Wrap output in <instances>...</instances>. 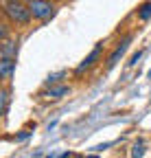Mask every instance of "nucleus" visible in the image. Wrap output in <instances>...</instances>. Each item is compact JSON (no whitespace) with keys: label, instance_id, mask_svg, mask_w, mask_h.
<instances>
[{"label":"nucleus","instance_id":"obj_1","mask_svg":"<svg viewBox=\"0 0 151 158\" xmlns=\"http://www.w3.org/2000/svg\"><path fill=\"white\" fill-rule=\"evenodd\" d=\"M2 11H5V15L11 20L13 24L24 27V24H29V22H31V11H29V5L20 2V0H7Z\"/></svg>","mask_w":151,"mask_h":158},{"label":"nucleus","instance_id":"obj_2","mask_svg":"<svg viewBox=\"0 0 151 158\" xmlns=\"http://www.w3.org/2000/svg\"><path fill=\"white\" fill-rule=\"evenodd\" d=\"M29 11H31V18L44 22V20H50L57 9L50 0H29Z\"/></svg>","mask_w":151,"mask_h":158},{"label":"nucleus","instance_id":"obj_3","mask_svg":"<svg viewBox=\"0 0 151 158\" xmlns=\"http://www.w3.org/2000/svg\"><path fill=\"white\" fill-rule=\"evenodd\" d=\"M129 44H131V35H125V37H123V42H121L114 51H112V55L107 57V64H105V66H107V68H114V66L118 64V59L125 55V51L129 48Z\"/></svg>","mask_w":151,"mask_h":158},{"label":"nucleus","instance_id":"obj_4","mask_svg":"<svg viewBox=\"0 0 151 158\" xmlns=\"http://www.w3.org/2000/svg\"><path fill=\"white\" fill-rule=\"evenodd\" d=\"M101 51H103V42H99L97 46H94L92 51H90V55L83 59V62L77 66V73H83V70H88V68H92L94 64H97L99 62V59H101Z\"/></svg>","mask_w":151,"mask_h":158},{"label":"nucleus","instance_id":"obj_5","mask_svg":"<svg viewBox=\"0 0 151 158\" xmlns=\"http://www.w3.org/2000/svg\"><path fill=\"white\" fill-rule=\"evenodd\" d=\"M70 92V88L66 84H55V86H48V90H42L40 97H46V99H53V101H57V99L66 97Z\"/></svg>","mask_w":151,"mask_h":158},{"label":"nucleus","instance_id":"obj_6","mask_svg":"<svg viewBox=\"0 0 151 158\" xmlns=\"http://www.w3.org/2000/svg\"><path fill=\"white\" fill-rule=\"evenodd\" d=\"M13 73H15V59L0 57V81H7V79H11Z\"/></svg>","mask_w":151,"mask_h":158},{"label":"nucleus","instance_id":"obj_7","mask_svg":"<svg viewBox=\"0 0 151 158\" xmlns=\"http://www.w3.org/2000/svg\"><path fill=\"white\" fill-rule=\"evenodd\" d=\"M18 55V40H5L0 42V57H9V59H15Z\"/></svg>","mask_w":151,"mask_h":158},{"label":"nucleus","instance_id":"obj_8","mask_svg":"<svg viewBox=\"0 0 151 158\" xmlns=\"http://www.w3.org/2000/svg\"><path fill=\"white\" fill-rule=\"evenodd\" d=\"M138 18H140V20H149V18H151V2H145V5L138 9Z\"/></svg>","mask_w":151,"mask_h":158},{"label":"nucleus","instance_id":"obj_9","mask_svg":"<svg viewBox=\"0 0 151 158\" xmlns=\"http://www.w3.org/2000/svg\"><path fill=\"white\" fill-rule=\"evenodd\" d=\"M7 106H9V92H0V116L7 114Z\"/></svg>","mask_w":151,"mask_h":158},{"label":"nucleus","instance_id":"obj_10","mask_svg":"<svg viewBox=\"0 0 151 158\" xmlns=\"http://www.w3.org/2000/svg\"><path fill=\"white\" fill-rule=\"evenodd\" d=\"M62 77H66V70H59V73H55V75H48V79H46V86H55V84H57Z\"/></svg>","mask_w":151,"mask_h":158},{"label":"nucleus","instance_id":"obj_11","mask_svg":"<svg viewBox=\"0 0 151 158\" xmlns=\"http://www.w3.org/2000/svg\"><path fill=\"white\" fill-rule=\"evenodd\" d=\"M142 156H145V145H142V141H138L134 145V149H131V158H142Z\"/></svg>","mask_w":151,"mask_h":158},{"label":"nucleus","instance_id":"obj_12","mask_svg":"<svg viewBox=\"0 0 151 158\" xmlns=\"http://www.w3.org/2000/svg\"><path fill=\"white\" fill-rule=\"evenodd\" d=\"M9 33H11V29L7 27V22H0V42L9 40Z\"/></svg>","mask_w":151,"mask_h":158},{"label":"nucleus","instance_id":"obj_13","mask_svg":"<svg viewBox=\"0 0 151 158\" xmlns=\"http://www.w3.org/2000/svg\"><path fill=\"white\" fill-rule=\"evenodd\" d=\"M140 55H142V51H138L134 57H131V62H129V66H134V64H138V59H140Z\"/></svg>","mask_w":151,"mask_h":158},{"label":"nucleus","instance_id":"obj_14","mask_svg":"<svg viewBox=\"0 0 151 158\" xmlns=\"http://www.w3.org/2000/svg\"><path fill=\"white\" fill-rule=\"evenodd\" d=\"M70 156H72V154H70V152H64V154H62V156H59V158H70Z\"/></svg>","mask_w":151,"mask_h":158},{"label":"nucleus","instance_id":"obj_15","mask_svg":"<svg viewBox=\"0 0 151 158\" xmlns=\"http://www.w3.org/2000/svg\"><path fill=\"white\" fill-rule=\"evenodd\" d=\"M147 77H149V79H151V70H149V73H147Z\"/></svg>","mask_w":151,"mask_h":158},{"label":"nucleus","instance_id":"obj_16","mask_svg":"<svg viewBox=\"0 0 151 158\" xmlns=\"http://www.w3.org/2000/svg\"><path fill=\"white\" fill-rule=\"evenodd\" d=\"M88 158H99V156H88Z\"/></svg>","mask_w":151,"mask_h":158}]
</instances>
